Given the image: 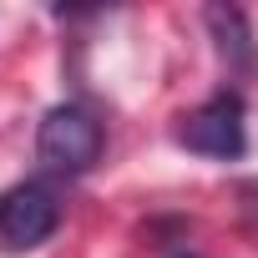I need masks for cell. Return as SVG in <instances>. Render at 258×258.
I'll return each mask as SVG.
<instances>
[{
  "mask_svg": "<svg viewBox=\"0 0 258 258\" xmlns=\"http://www.w3.org/2000/svg\"><path fill=\"white\" fill-rule=\"evenodd\" d=\"M172 142L182 152L213 157V162H243L248 157V101L238 86H218L208 101L177 116Z\"/></svg>",
  "mask_w": 258,
  "mask_h": 258,
  "instance_id": "7a4b0ae2",
  "label": "cell"
},
{
  "mask_svg": "<svg viewBox=\"0 0 258 258\" xmlns=\"http://www.w3.org/2000/svg\"><path fill=\"white\" fill-rule=\"evenodd\" d=\"M106 152V121L86 101H56L36 126V162L51 177H81Z\"/></svg>",
  "mask_w": 258,
  "mask_h": 258,
  "instance_id": "6da1fadb",
  "label": "cell"
},
{
  "mask_svg": "<svg viewBox=\"0 0 258 258\" xmlns=\"http://www.w3.org/2000/svg\"><path fill=\"white\" fill-rule=\"evenodd\" d=\"M203 26L213 36V51L218 61L228 66V76H253L258 71V41H253V26H248V11L243 6H228V0H213L203 11Z\"/></svg>",
  "mask_w": 258,
  "mask_h": 258,
  "instance_id": "277c9868",
  "label": "cell"
},
{
  "mask_svg": "<svg viewBox=\"0 0 258 258\" xmlns=\"http://www.w3.org/2000/svg\"><path fill=\"white\" fill-rule=\"evenodd\" d=\"M238 213H243V223L258 233V177H248V182L238 187Z\"/></svg>",
  "mask_w": 258,
  "mask_h": 258,
  "instance_id": "5b68a950",
  "label": "cell"
},
{
  "mask_svg": "<svg viewBox=\"0 0 258 258\" xmlns=\"http://www.w3.org/2000/svg\"><path fill=\"white\" fill-rule=\"evenodd\" d=\"M61 228V192L46 177L0 187V253H31Z\"/></svg>",
  "mask_w": 258,
  "mask_h": 258,
  "instance_id": "3957f363",
  "label": "cell"
},
{
  "mask_svg": "<svg viewBox=\"0 0 258 258\" xmlns=\"http://www.w3.org/2000/svg\"><path fill=\"white\" fill-rule=\"evenodd\" d=\"M167 258H198V253H192V248H177V253H167Z\"/></svg>",
  "mask_w": 258,
  "mask_h": 258,
  "instance_id": "8992f818",
  "label": "cell"
}]
</instances>
